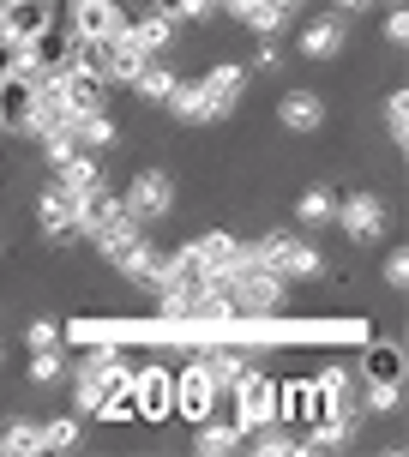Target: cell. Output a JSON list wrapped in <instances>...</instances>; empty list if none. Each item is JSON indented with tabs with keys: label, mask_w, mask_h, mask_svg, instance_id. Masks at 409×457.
<instances>
[{
	"label": "cell",
	"mask_w": 409,
	"mask_h": 457,
	"mask_svg": "<svg viewBox=\"0 0 409 457\" xmlns=\"http://www.w3.org/2000/svg\"><path fill=\"white\" fill-rule=\"evenodd\" d=\"M283 277L271 271V265H259V253L241 247V259H235V271L223 277V295L235 313H283Z\"/></svg>",
	"instance_id": "1"
},
{
	"label": "cell",
	"mask_w": 409,
	"mask_h": 457,
	"mask_svg": "<svg viewBox=\"0 0 409 457\" xmlns=\"http://www.w3.org/2000/svg\"><path fill=\"white\" fill-rule=\"evenodd\" d=\"M253 253H259V265H271L283 283H307V277H325V253H319L313 241L289 235V228H271V235H259V241H253Z\"/></svg>",
	"instance_id": "2"
},
{
	"label": "cell",
	"mask_w": 409,
	"mask_h": 457,
	"mask_svg": "<svg viewBox=\"0 0 409 457\" xmlns=\"http://www.w3.org/2000/svg\"><path fill=\"white\" fill-rule=\"evenodd\" d=\"M247 85H253V72L241 67V61H217V67L193 85V91H199V127H204V120H229V114L241 109Z\"/></svg>",
	"instance_id": "3"
},
{
	"label": "cell",
	"mask_w": 409,
	"mask_h": 457,
	"mask_svg": "<svg viewBox=\"0 0 409 457\" xmlns=\"http://www.w3.org/2000/svg\"><path fill=\"white\" fill-rule=\"evenodd\" d=\"M229 397H235V428H241V434L277 421V379H265L259 367H247V373L229 386Z\"/></svg>",
	"instance_id": "4"
},
{
	"label": "cell",
	"mask_w": 409,
	"mask_h": 457,
	"mask_svg": "<svg viewBox=\"0 0 409 457\" xmlns=\"http://www.w3.org/2000/svg\"><path fill=\"white\" fill-rule=\"evenodd\" d=\"M121 205L151 228V223H163V217L175 211V181H169L163 169H138L133 181H127V193H121Z\"/></svg>",
	"instance_id": "5"
},
{
	"label": "cell",
	"mask_w": 409,
	"mask_h": 457,
	"mask_svg": "<svg viewBox=\"0 0 409 457\" xmlns=\"http://www.w3.org/2000/svg\"><path fill=\"white\" fill-rule=\"evenodd\" d=\"M217 397H223V391H217V379H211V373H204L199 349H193V361H187L181 373H175V415H181V421H193V428H199L204 415H217Z\"/></svg>",
	"instance_id": "6"
},
{
	"label": "cell",
	"mask_w": 409,
	"mask_h": 457,
	"mask_svg": "<svg viewBox=\"0 0 409 457\" xmlns=\"http://www.w3.org/2000/svg\"><path fill=\"white\" fill-rule=\"evenodd\" d=\"M133 410H138V421H169L175 415V373L163 361L133 367Z\"/></svg>",
	"instance_id": "7"
},
{
	"label": "cell",
	"mask_w": 409,
	"mask_h": 457,
	"mask_svg": "<svg viewBox=\"0 0 409 457\" xmlns=\"http://www.w3.org/2000/svg\"><path fill=\"white\" fill-rule=\"evenodd\" d=\"M127 19H133V12H127L121 0H72L67 12H61V24H67L72 37H103V43H109V37H121V30H127Z\"/></svg>",
	"instance_id": "8"
},
{
	"label": "cell",
	"mask_w": 409,
	"mask_h": 457,
	"mask_svg": "<svg viewBox=\"0 0 409 457\" xmlns=\"http://www.w3.org/2000/svg\"><path fill=\"white\" fill-rule=\"evenodd\" d=\"M331 223H338L349 241H362V247H367V241L386 235V205H380L373 193H349V199H338V217H331Z\"/></svg>",
	"instance_id": "9"
},
{
	"label": "cell",
	"mask_w": 409,
	"mask_h": 457,
	"mask_svg": "<svg viewBox=\"0 0 409 457\" xmlns=\"http://www.w3.org/2000/svg\"><path fill=\"white\" fill-rule=\"evenodd\" d=\"M54 19H61L54 0H0V37H6V43H30V37L48 30Z\"/></svg>",
	"instance_id": "10"
},
{
	"label": "cell",
	"mask_w": 409,
	"mask_h": 457,
	"mask_svg": "<svg viewBox=\"0 0 409 457\" xmlns=\"http://www.w3.org/2000/svg\"><path fill=\"white\" fill-rule=\"evenodd\" d=\"M37 223H43V235H54V241H72V223H79V193H67V187L48 175L43 193H37Z\"/></svg>",
	"instance_id": "11"
},
{
	"label": "cell",
	"mask_w": 409,
	"mask_h": 457,
	"mask_svg": "<svg viewBox=\"0 0 409 457\" xmlns=\"http://www.w3.org/2000/svg\"><path fill=\"white\" fill-rule=\"evenodd\" d=\"M187 253L199 259L204 283H217V277L235 271V259H241V241H235V235H223V228H211V235H193V241H187Z\"/></svg>",
	"instance_id": "12"
},
{
	"label": "cell",
	"mask_w": 409,
	"mask_h": 457,
	"mask_svg": "<svg viewBox=\"0 0 409 457\" xmlns=\"http://www.w3.org/2000/svg\"><path fill=\"white\" fill-rule=\"evenodd\" d=\"M277 421H289V428H313L319 421V386L313 379H283L277 386Z\"/></svg>",
	"instance_id": "13"
},
{
	"label": "cell",
	"mask_w": 409,
	"mask_h": 457,
	"mask_svg": "<svg viewBox=\"0 0 409 457\" xmlns=\"http://www.w3.org/2000/svg\"><path fill=\"white\" fill-rule=\"evenodd\" d=\"M163 259H169V253L151 247V235H145V241H133V247L114 259V271L127 277L133 289H157V283H163Z\"/></svg>",
	"instance_id": "14"
},
{
	"label": "cell",
	"mask_w": 409,
	"mask_h": 457,
	"mask_svg": "<svg viewBox=\"0 0 409 457\" xmlns=\"http://www.w3.org/2000/svg\"><path fill=\"white\" fill-rule=\"evenodd\" d=\"M343 43H349V19H343V12L307 19V30H301V54H307V61H338Z\"/></svg>",
	"instance_id": "15"
},
{
	"label": "cell",
	"mask_w": 409,
	"mask_h": 457,
	"mask_svg": "<svg viewBox=\"0 0 409 457\" xmlns=\"http://www.w3.org/2000/svg\"><path fill=\"white\" fill-rule=\"evenodd\" d=\"M30 96H37V79L30 72H0V127L24 133L30 127Z\"/></svg>",
	"instance_id": "16"
},
{
	"label": "cell",
	"mask_w": 409,
	"mask_h": 457,
	"mask_svg": "<svg viewBox=\"0 0 409 457\" xmlns=\"http://www.w3.org/2000/svg\"><path fill=\"white\" fill-rule=\"evenodd\" d=\"M277 120L289 127V133H319L325 127V103L313 91H283L277 96Z\"/></svg>",
	"instance_id": "17"
},
{
	"label": "cell",
	"mask_w": 409,
	"mask_h": 457,
	"mask_svg": "<svg viewBox=\"0 0 409 457\" xmlns=\"http://www.w3.org/2000/svg\"><path fill=\"white\" fill-rule=\"evenodd\" d=\"M48 175L67 187V193H79V199H85V193H96V187H109V181H103V162H96V151H72V157L61 162V169H48Z\"/></svg>",
	"instance_id": "18"
},
{
	"label": "cell",
	"mask_w": 409,
	"mask_h": 457,
	"mask_svg": "<svg viewBox=\"0 0 409 457\" xmlns=\"http://www.w3.org/2000/svg\"><path fill=\"white\" fill-rule=\"evenodd\" d=\"M362 373H367V386H404V349L397 343H367Z\"/></svg>",
	"instance_id": "19"
},
{
	"label": "cell",
	"mask_w": 409,
	"mask_h": 457,
	"mask_svg": "<svg viewBox=\"0 0 409 457\" xmlns=\"http://www.w3.org/2000/svg\"><path fill=\"white\" fill-rule=\"evenodd\" d=\"M175 79H181V72H175V67H163L157 54H151V61L138 67V79L127 85V91H133L138 103H157V109H163V103H169V91H175Z\"/></svg>",
	"instance_id": "20"
},
{
	"label": "cell",
	"mask_w": 409,
	"mask_h": 457,
	"mask_svg": "<svg viewBox=\"0 0 409 457\" xmlns=\"http://www.w3.org/2000/svg\"><path fill=\"white\" fill-rule=\"evenodd\" d=\"M127 37H133L145 54H169L175 43V19H163V12H145V19H127Z\"/></svg>",
	"instance_id": "21"
},
{
	"label": "cell",
	"mask_w": 409,
	"mask_h": 457,
	"mask_svg": "<svg viewBox=\"0 0 409 457\" xmlns=\"http://www.w3.org/2000/svg\"><path fill=\"white\" fill-rule=\"evenodd\" d=\"M241 428H235V421H211V415H204L199 421V434H193V452H204V457H229V452H241Z\"/></svg>",
	"instance_id": "22"
},
{
	"label": "cell",
	"mask_w": 409,
	"mask_h": 457,
	"mask_svg": "<svg viewBox=\"0 0 409 457\" xmlns=\"http://www.w3.org/2000/svg\"><path fill=\"white\" fill-rule=\"evenodd\" d=\"M72 138H79V151H109L114 145V120H109V109H91V114H72Z\"/></svg>",
	"instance_id": "23"
},
{
	"label": "cell",
	"mask_w": 409,
	"mask_h": 457,
	"mask_svg": "<svg viewBox=\"0 0 409 457\" xmlns=\"http://www.w3.org/2000/svg\"><path fill=\"white\" fill-rule=\"evenodd\" d=\"M61 91H67V109H72V114L109 109V103H103V91H109V85H103V79H91V72H72V67H67V79H61Z\"/></svg>",
	"instance_id": "24"
},
{
	"label": "cell",
	"mask_w": 409,
	"mask_h": 457,
	"mask_svg": "<svg viewBox=\"0 0 409 457\" xmlns=\"http://www.w3.org/2000/svg\"><path fill=\"white\" fill-rule=\"evenodd\" d=\"M331 217H338V193H331V187H307V193L296 199V223L301 228H325Z\"/></svg>",
	"instance_id": "25"
},
{
	"label": "cell",
	"mask_w": 409,
	"mask_h": 457,
	"mask_svg": "<svg viewBox=\"0 0 409 457\" xmlns=\"http://www.w3.org/2000/svg\"><path fill=\"white\" fill-rule=\"evenodd\" d=\"M241 445L259 452V457H289V452H296V428H289V421H265V428H253Z\"/></svg>",
	"instance_id": "26"
},
{
	"label": "cell",
	"mask_w": 409,
	"mask_h": 457,
	"mask_svg": "<svg viewBox=\"0 0 409 457\" xmlns=\"http://www.w3.org/2000/svg\"><path fill=\"white\" fill-rule=\"evenodd\" d=\"M0 452L6 457H37L43 452V421H6V428H0Z\"/></svg>",
	"instance_id": "27"
},
{
	"label": "cell",
	"mask_w": 409,
	"mask_h": 457,
	"mask_svg": "<svg viewBox=\"0 0 409 457\" xmlns=\"http://www.w3.org/2000/svg\"><path fill=\"white\" fill-rule=\"evenodd\" d=\"M235 19L247 24L253 37H277V30H283V24H289V12H283V6H277V0H247V6H241V12H235Z\"/></svg>",
	"instance_id": "28"
},
{
	"label": "cell",
	"mask_w": 409,
	"mask_h": 457,
	"mask_svg": "<svg viewBox=\"0 0 409 457\" xmlns=\"http://www.w3.org/2000/svg\"><path fill=\"white\" fill-rule=\"evenodd\" d=\"M79 434H85V415H54L43 421V452H72Z\"/></svg>",
	"instance_id": "29"
},
{
	"label": "cell",
	"mask_w": 409,
	"mask_h": 457,
	"mask_svg": "<svg viewBox=\"0 0 409 457\" xmlns=\"http://www.w3.org/2000/svg\"><path fill=\"white\" fill-rule=\"evenodd\" d=\"M67 373V361H61V343L54 349H30V386H54Z\"/></svg>",
	"instance_id": "30"
},
{
	"label": "cell",
	"mask_w": 409,
	"mask_h": 457,
	"mask_svg": "<svg viewBox=\"0 0 409 457\" xmlns=\"http://www.w3.org/2000/svg\"><path fill=\"white\" fill-rule=\"evenodd\" d=\"M386 133H391V145H404V138H409V91L386 96Z\"/></svg>",
	"instance_id": "31"
},
{
	"label": "cell",
	"mask_w": 409,
	"mask_h": 457,
	"mask_svg": "<svg viewBox=\"0 0 409 457\" xmlns=\"http://www.w3.org/2000/svg\"><path fill=\"white\" fill-rule=\"evenodd\" d=\"M362 410L367 415H397V410H404V386H367Z\"/></svg>",
	"instance_id": "32"
},
{
	"label": "cell",
	"mask_w": 409,
	"mask_h": 457,
	"mask_svg": "<svg viewBox=\"0 0 409 457\" xmlns=\"http://www.w3.org/2000/svg\"><path fill=\"white\" fill-rule=\"evenodd\" d=\"M313 386H319V397H355V373L349 367H325Z\"/></svg>",
	"instance_id": "33"
},
{
	"label": "cell",
	"mask_w": 409,
	"mask_h": 457,
	"mask_svg": "<svg viewBox=\"0 0 409 457\" xmlns=\"http://www.w3.org/2000/svg\"><path fill=\"white\" fill-rule=\"evenodd\" d=\"M24 343H30V349H54V343H61V325L54 320H30L24 325Z\"/></svg>",
	"instance_id": "34"
},
{
	"label": "cell",
	"mask_w": 409,
	"mask_h": 457,
	"mask_svg": "<svg viewBox=\"0 0 409 457\" xmlns=\"http://www.w3.org/2000/svg\"><path fill=\"white\" fill-rule=\"evenodd\" d=\"M283 67V48H277V37H259V54H253V72H277Z\"/></svg>",
	"instance_id": "35"
},
{
	"label": "cell",
	"mask_w": 409,
	"mask_h": 457,
	"mask_svg": "<svg viewBox=\"0 0 409 457\" xmlns=\"http://www.w3.org/2000/svg\"><path fill=\"white\" fill-rule=\"evenodd\" d=\"M380 30H386V43H409V12H404V6H391Z\"/></svg>",
	"instance_id": "36"
},
{
	"label": "cell",
	"mask_w": 409,
	"mask_h": 457,
	"mask_svg": "<svg viewBox=\"0 0 409 457\" xmlns=\"http://www.w3.org/2000/svg\"><path fill=\"white\" fill-rule=\"evenodd\" d=\"M386 283H391V289H404V283H409V253L404 247L386 253Z\"/></svg>",
	"instance_id": "37"
},
{
	"label": "cell",
	"mask_w": 409,
	"mask_h": 457,
	"mask_svg": "<svg viewBox=\"0 0 409 457\" xmlns=\"http://www.w3.org/2000/svg\"><path fill=\"white\" fill-rule=\"evenodd\" d=\"M187 19H193V24H211V19H223V0H187Z\"/></svg>",
	"instance_id": "38"
},
{
	"label": "cell",
	"mask_w": 409,
	"mask_h": 457,
	"mask_svg": "<svg viewBox=\"0 0 409 457\" xmlns=\"http://www.w3.org/2000/svg\"><path fill=\"white\" fill-rule=\"evenodd\" d=\"M151 12H163V19L181 24V19H187V0H151Z\"/></svg>",
	"instance_id": "39"
},
{
	"label": "cell",
	"mask_w": 409,
	"mask_h": 457,
	"mask_svg": "<svg viewBox=\"0 0 409 457\" xmlns=\"http://www.w3.org/2000/svg\"><path fill=\"white\" fill-rule=\"evenodd\" d=\"M373 0H331V12H343V19H355V12H367Z\"/></svg>",
	"instance_id": "40"
},
{
	"label": "cell",
	"mask_w": 409,
	"mask_h": 457,
	"mask_svg": "<svg viewBox=\"0 0 409 457\" xmlns=\"http://www.w3.org/2000/svg\"><path fill=\"white\" fill-rule=\"evenodd\" d=\"M241 6H247V0H223V12H229V19H235V12H241Z\"/></svg>",
	"instance_id": "41"
},
{
	"label": "cell",
	"mask_w": 409,
	"mask_h": 457,
	"mask_svg": "<svg viewBox=\"0 0 409 457\" xmlns=\"http://www.w3.org/2000/svg\"><path fill=\"white\" fill-rule=\"evenodd\" d=\"M0 247H6V241H0Z\"/></svg>",
	"instance_id": "42"
}]
</instances>
